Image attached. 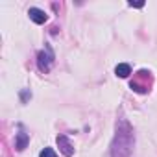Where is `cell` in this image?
<instances>
[{
    "mask_svg": "<svg viewBox=\"0 0 157 157\" xmlns=\"http://www.w3.org/2000/svg\"><path fill=\"white\" fill-rule=\"evenodd\" d=\"M56 142H57V146H59V151H61L65 157H72V155H74V146H72V142L68 140L67 135H57Z\"/></svg>",
    "mask_w": 157,
    "mask_h": 157,
    "instance_id": "3",
    "label": "cell"
},
{
    "mask_svg": "<svg viewBox=\"0 0 157 157\" xmlns=\"http://www.w3.org/2000/svg\"><path fill=\"white\" fill-rule=\"evenodd\" d=\"M28 17H30V21L35 22V24H44V22L48 21V15H46L43 10H39V8H30V10H28Z\"/></svg>",
    "mask_w": 157,
    "mask_h": 157,
    "instance_id": "4",
    "label": "cell"
},
{
    "mask_svg": "<svg viewBox=\"0 0 157 157\" xmlns=\"http://www.w3.org/2000/svg\"><path fill=\"white\" fill-rule=\"evenodd\" d=\"M135 146V131L126 118L117 122L115 137L111 142V157H129Z\"/></svg>",
    "mask_w": 157,
    "mask_h": 157,
    "instance_id": "1",
    "label": "cell"
},
{
    "mask_svg": "<svg viewBox=\"0 0 157 157\" xmlns=\"http://www.w3.org/2000/svg\"><path fill=\"white\" fill-rule=\"evenodd\" d=\"M54 67V54H52V48L46 46L44 50L37 52V68L41 72H50V68Z\"/></svg>",
    "mask_w": 157,
    "mask_h": 157,
    "instance_id": "2",
    "label": "cell"
},
{
    "mask_svg": "<svg viewBox=\"0 0 157 157\" xmlns=\"http://www.w3.org/2000/svg\"><path fill=\"white\" fill-rule=\"evenodd\" d=\"M28 144H30V135H28L24 129H21V131L15 135V148H17L19 151H22Z\"/></svg>",
    "mask_w": 157,
    "mask_h": 157,
    "instance_id": "5",
    "label": "cell"
},
{
    "mask_svg": "<svg viewBox=\"0 0 157 157\" xmlns=\"http://www.w3.org/2000/svg\"><path fill=\"white\" fill-rule=\"evenodd\" d=\"M39 157H57V153L54 151V148H44V150H41Z\"/></svg>",
    "mask_w": 157,
    "mask_h": 157,
    "instance_id": "7",
    "label": "cell"
},
{
    "mask_svg": "<svg viewBox=\"0 0 157 157\" xmlns=\"http://www.w3.org/2000/svg\"><path fill=\"white\" fill-rule=\"evenodd\" d=\"M129 6H131V8H142V6H144V2H139V4H133V2H129Z\"/></svg>",
    "mask_w": 157,
    "mask_h": 157,
    "instance_id": "8",
    "label": "cell"
},
{
    "mask_svg": "<svg viewBox=\"0 0 157 157\" xmlns=\"http://www.w3.org/2000/svg\"><path fill=\"white\" fill-rule=\"evenodd\" d=\"M115 74H117L118 78H128V76L131 74V67H129L128 63H118V65L115 67Z\"/></svg>",
    "mask_w": 157,
    "mask_h": 157,
    "instance_id": "6",
    "label": "cell"
}]
</instances>
